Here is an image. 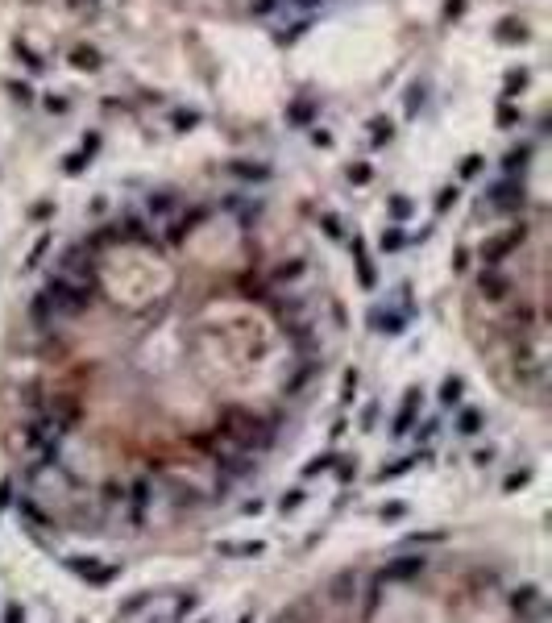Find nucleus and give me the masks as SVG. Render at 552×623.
<instances>
[{
  "label": "nucleus",
  "instance_id": "f257e3e1",
  "mask_svg": "<svg viewBox=\"0 0 552 623\" xmlns=\"http://www.w3.org/2000/svg\"><path fill=\"white\" fill-rule=\"evenodd\" d=\"M220 432H224L237 449H245V453H262L266 445L274 441V428L266 424L262 416H254V411H245V408L224 411V416H220Z\"/></svg>",
  "mask_w": 552,
  "mask_h": 623
},
{
  "label": "nucleus",
  "instance_id": "f03ea898",
  "mask_svg": "<svg viewBox=\"0 0 552 623\" xmlns=\"http://www.w3.org/2000/svg\"><path fill=\"white\" fill-rule=\"evenodd\" d=\"M42 299H46V308L54 316H71V312L92 308V287L83 279H71V274H50Z\"/></svg>",
  "mask_w": 552,
  "mask_h": 623
},
{
  "label": "nucleus",
  "instance_id": "7ed1b4c3",
  "mask_svg": "<svg viewBox=\"0 0 552 623\" xmlns=\"http://www.w3.org/2000/svg\"><path fill=\"white\" fill-rule=\"evenodd\" d=\"M524 237H528V229H524V225H511L506 233H499V237H490L486 245H481V262H486V266H499Z\"/></svg>",
  "mask_w": 552,
  "mask_h": 623
},
{
  "label": "nucleus",
  "instance_id": "20e7f679",
  "mask_svg": "<svg viewBox=\"0 0 552 623\" xmlns=\"http://www.w3.org/2000/svg\"><path fill=\"white\" fill-rule=\"evenodd\" d=\"M428 570V557L420 552V557H399V561H390L382 574H378V582H407V577L415 574H424Z\"/></svg>",
  "mask_w": 552,
  "mask_h": 623
},
{
  "label": "nucleus",
  "instance_id": "39448f33",
  "mask_svg": "<svg viewBox=\"0 0 552 623\" xmlns=\"http://www.w3.org/2000/svg\"><path fill=\"white\" fill-rule=\"evenodd\" d=\"M125 499H129V507H133V524L142 527L145 524V507H150V499H154V482H133L129 490H125Z\"/></svg>",
  "mask_w": 552,
  "mask_h": 623
},
{
  "label": "nucleus",
  "instance_id": "423d86ee",
  "mask_svg": "<svg viewBox=\"0 0 552 623\" xmlns=\"http://www.w3.org/2000/svg\"><path fill=\"white\" fill-rule=\"evenodd\" d=\"M266 545L262 540H217V557H237V561H249V557H262Z\"/></svg>",
  "mask_w": 552,
  "mask_h": 623
},
{
  "label": "nucleus",
  "instance_id": "0eeeda50",
  "mask_svg": "<svg viewBox=\"0 0 552 623\" xmlns=\"http://www.w3.org/2000/svg\"><path fill=\"white\" fill-rule=\"evenodd\" d=\"M511 611H515V615H536V611H540V586H536V582L519 586V590L511 594Z\"/></svg>",
  "mask_w": 552,
  "mask_h": 623
},
{
  "label": "nucleus",
  "instance_id": "6e6552de",
  "mask_svg": "<svg viewBox=\"0 0 552 623\" xmlns=\"http://www.w3.org/2000/svg\"><path fill=\"white\" fill-rule=\"evenodd\" d=\"M415 411H420V391H411L407 399H403V408H399V416H395L390 432H395V436H407L411 424H415Z\"/></svg>",
  "mask_w": 552,
  "mask_h": 623
},
{
  "label": "nucleus",
  "instance_id": "1a4fd4ad",
  "mask_svg": "<svg viewBox=\"0 0 552 623\" xmlns=\"http://www.w3.org/2000/svg\"><path fill=\"white\" fill-rule=\"evenodd\" d=\"M478 291L486 295V299H503L506 291H511V279H506V274H499V270H481Z\"/></svg>",
  "mask_w": 552,
  "mask_h": 623
},
{
  "label": "nucleus",
  "instance_id": "9d476101",
  "mask_svg": "<svg viewBox=\"0 0 552 623\" xmlns=\"http://www.w3.org/2000/svg\"><path fill=\"white\" fill-rule=\"evenodd\" d=\"M349 249H353V262H358V279H361V287L370 291V287H374V266H370V254H365V241L353 237V241H349Z\"/></svg>",
  "mask_w": 552,
  "mask_h": 623
},
{
  "label": "nucleus",
  "instance_id": "9b49d317",
  "mask_svg": "<svg viewBox=\"0 0 552 623\" xmlns=\"http://www.w3.org/2000/svg\"><path fill=\"white\" fill-rule=\"evenodd\" d=\"M490 204H494V208H515V204H524V187H515V183H499V187L490 192Z\"/></svg>",
  "mask_w": 552,
  "mask_h": 623
},
{
  "label": "nucleus",
  "instance_id": "f8f14e48",
  "mask_svg": "<svg viewBox=\"0 0 552 623\" xmlns=\"http://www.w3.org/2000/svg\"><path fill=\"white\" fill-rule=\"evenodd\" d=\"M370 324H374L378 333H390V336L403 333V316H399V312H374V316H370Z\"/></svg>",
  "mask_w": 552,
  "mask_h": 623
},
{
  "label": "nucleus",
  "instance_id": "ddd939ff",
  "mask_svg": "<svg viewBox=\"0 0 552 623\" xmlns=\"http://www.w3.org/2000/svg\"><path fill=\"white\" fill-rule=\"evenodd\" d=\"M420 457H428V453H411V457H399V461H390V465H382L378 474H374V482H386V478H399V474H407L411 465L420 461Z\"/></svg>",
  "mask_w": 552,
  "mask_h": 623
},
{
  "label": "nucleus",
  "instance_id": "4468645a",
  "mask_svg": "<svg viewBox=\"0 0 552 623\" xmlns=\"http://www.w3.org/2000/svg\"><path fill=\"white\" fill-rule=\"evenodd\" d=\"M461 395H465V383H461L457 374H449V379L440 383V403H444V408H453V403H461Z\"/></svg>",
  "mask_w": 552,
  "mask_h": 623
},
{
  "label": "nucleus",
  "instance_id": "2eb2a0df",
  "mask_svg": "<svg viewBox=\"0 0 552 623\" xmlns=\"http://www.w3.org/2000/svg\"><path fill=\"white\" fill-rule=\"evenodd\" d=\"M481 428V411L478 408H465L461 416H457V432H465V436H474V432Z\"/></svg>",
  "mask_w": 552,
  "mask_h": 623
},
{
  "label": "nucleus",
  "instance_id": "dca6fc26",
  "mask_svg": "<svg viewBox=\"0 0 552 623\" xmlns=\"http://www.w3.org/2000/svg\"><path fill=\"white\" fill-rule=\"evenodd\" d=\"M71 63L79 67V71H96V67H100V54H96L92 46H79V50L71 54Z\"/></svg>",
  "mask_w": 552,
  "mask_h": 623
},
{
  "label": "nucleus",
  "instance_id": "f3484780",
  "mask_svg": "<svg viewBox=\"0 0 552 623\" xmlns=\"http://www.w3.org/2000/svg\"><path fill=\"white\" fill-rule=\"evenodd\" d=\"M17 515H21V520H29V527H50L46 515H42L38 507L29 503V499H17Z\"/></svg>",
  "mask_w": 552,
  "mask_h": 623
},
{
  "label": "nucleus",
  "instance_id": "a211bd4d",
  "mask_svg": "<svg viewBox=\"0 0 552 623\" xmlns=\"http://www.w3.org/2000/svg\"><path fill=\"white\" fill-rule=\"evenodd\" d=\"M457 200H461V187L457 183H449V187H440V195H436V212H449Z\"/></svg>",
  "mask_w": 552,
  "mask_h": 623
},
{
  "label": "nucleus",
  "instance_id": "6ab92c4d",
  "mask_svg": "<svg viewBox=\"0 0 552 623\" xmlns=\"http://www.w3.org/2000/svg\"><path fill=\"white\" fill-rule=\"evenodd\" d=\"M370 125H374V129H370V142H374V145L390 142V133H395V129H390V120H386V117H374Z\"/></svg>",
  "mask_w": 552,
  "mask_h": 623
},
{
  "label": "nucleus",
  "instance_id": "aec40b11",
  "mask_svg": "<svg viewBox=\"0 0 552 623\" xmlns=\"http://www.w3.org/2000/svg\"><path fill=\"white\" fill-rule=\"evenodd\" d=\"M528 38V29L519 21H503V29H499V42H524Z\"/></svg>",
  "mask_w": 552,
  "mask_h": 623
},
{
  "label": "nucleus",
  "instance_id": "412c9836",
  "mask_svg": "<svg viewBox=\"0 0 552 623\" xmlns=\"http://www.w3.org/2000/svg\"><path fill=\"white\" fill-rule=\"evenodd\" d=\"M170 208H175V195H170V192H158V195H150V212H154V216H167Z\"/></svg>",
  "mask_w": 552,
  "mask_h": 623
},
{
  "label": "nucleus",
  "instance_id": "4be33fe9",
  "mask_svg": "<svg viewBox=\"0 0 552 623\" xmlns=\"http://www.w3.org/2000/svg\"><path fill=\"white\" fill-rule=\"evenodd\" d=\"M524 88H528V71H511V75H506V92H503V96L511 100V96H519Z\"/></svg>",
  "mask_w": 552,
  "mask_h": 623
},
{
  "label": "nucleus",
  "instance_id": "5701e85b",
  "mask_svg": "<svg viewBox=\"0 0 552 623\" xmlns=\"http://www.w3.org/2000/svg\"><path fill=\"white\" fill-rule=\"evenodd\" d=\"M333 465H336V453H320L316 461H308V465H303V474L312 478V474H320V470H333Z\"/></svg>",
  "mask_w": 552,
  "mask_h": 623
},
{
  "label": "nucleus",
  "instance_id": "b1692460",
  "mask_svg": "<svg viewBox=\"0 0 552 623\" xmlns=\"http://www.w3.org/2000/svg\"><path fill=\"white\" fill-rule=\"evenodd\" d=\"M229 170H233V175H241V179H266V175H270L266 167H249V163H233Z\"/></svg>",
  "mask_w": 552,
  "mask_h": 623
},
{
  "label": "nucleus",
  "instance_id": "393cba45",
  "mask_svg": "<svg viewBox=\"0 0 552 623\" xmlns=\"http://www.w3.org/2000/svg\"><path fill=\"white\" fill-rule=\"evenodd\" d=\"M120 237H125V241H150V233L142 229V220H133V216H129V220H125V233H120Z\"/></svg>",
  "mask_w": 552,
  "mask_h": 623
},
{
  "label": "nucleus",
  "instance_id": "a878e982",
  "mask_svg": "<svg viewBox=\"0 0 552 623\" xmlns=\"http://www.w3.org/2000/svg\"><path fill=\"white\" fill-rule=\"evenodd\" d=\"M403 241H407V237H403V229L390 225V229L382 233V249H403Z\"/></svg>",
  "mask_w": 552,
  "mask_h": 623
},
{
  "label": "nucleus",
  "instance_id": "bb28decb",
  "mask_svg": "<svg viewBox=\"0 0 552 623\" xmlns=\"http://www.w3.org/2000/svg\"><path fill=\"white\" fill-rule=\"evenodd\" d=\"M528 482H531V470H515V474L503 482V490H511V495H515V490H519V486H528Z\"/></svg>",
  "mask_w": 552,
  "mask_h": 623
},
{
  "label": "nucleus",
  "instance_id": "cd10ccee",
  "mask_svg": "<svg viewBox=\"0 0 552 623\" xmlns=\"http://www.w3.org/2000/svg\"><path fill=\"white\" fill-rule=\"evenodd\" d=\"M390 216H395V220H407V216H411V200L395 195V200H390Z\"/></svg>",
  "mask_w": 552,
  "mask_h": 623
},
{
  "label": "nucleus",
  "instance_id": "c85d7f7f",
  "mask_svg": "<svg viewBox=\"0 0 552 623\" xmlns=\"http://www.w3.org/2000/svg\"><path fill=\"white\" fill-rule=\"evenodd\" d=\"M303 499H308V495H303V490H291V495H283V499H278V511H283V515H287V511H295V507L303 503Z\"/></svg>",
  "mask_w": 552,
  "mask_h": 623
},
{
  "label": "nucleus",
  "instance_id": "c756f323",
  "mask_svg": "<svg viewBox=\"0 0 552 623\" xmlns=\"http://www.w3.org/2000/svg\"><path fill=\"white\" fill-rule=\"evenodd\" d=\"M403 515H407V503H386L382 511H378V520H382V524H386V520H403Z\"/></svg>",
  "mask_w": 552,
  "mask_h": 623
},
{
  "label": "nucleus",
  "instance_id": "7c9ffc66",
  "mask_svg": "<svg viewBox=\"0 0 552 623\" xmlns=\"http://www.w3.org/2000/svg\"><path fill=\"white\" fill-rule=\"evenodd\" d=\"M113 577H117V565H100V570H96L92 577H88V582H92V586H108Z\"/></svg>",
  "mask_w": 552,
  "mask_h": 623
},
{
  "label": "nucleus",
  "instance_id": "2f4dec72",
  "mask_svg": "<svg viewBox=\"0 0 552 623\" xmlns=\"http://www.w3.org/2000/svg\"><path fill=\"white\" fill-rule=\"evenodd\" d=\"M46 245H50V237H38V245L29 249V258H25V266H29V270H33V266L42 262V254H46Z\"/></svg>",
  "mask_w": 552,
  "mask_h": 623
},
{
  "label": "nucleus",
  "instance_id": "473e14b6",
  "mask_svg": "<svg viewBox=\"0 0 552 623\" xmlns=\"http://www.w3.org/2000/svg\"><path fill=\"white\" fill-rule=\"evenodd\" d=\"M524 163H528V145H519V150H511V154H506V163H503V167H506V170H515V167H524Z\"/></svg>",
  "mask_w": 552,
  "mask_h": 623
},
{
  "label": "nucleus",
  "instance_id": "72a5a7b5",
  "mask_svg": "<svg viewBox=\"0 0 552 623\" xmlns=\"http://www.w3.org/2000/svg\"><path fill=\"white\" fill-rule=\"evenodd\" d=\"M358 383H361V374H358V370H345V383H340L345 391H340V395H345V399H353V391H358Z\"/></svg>",
  "mask_w": 552,
  "mask_h": 623
},
{
  "label": "nucleus",
  "instance_id": "f704fd0d",
  "mask_svg": "<svg viewBox=\"0 0 552 623\" xmlns=\"http://www.w3.org/2000/svg\"><path fill=\"white\" fill-rule=\"evenodd\" d=\"M478 170H481V154H469V158L461 163V175H465V179H474Z\"/></svg>",
  "mask_w": 552,
  "mask_h": 623
},
{
  "label": "nucleus",
  "instance_id": "c9c22d12",
  "mask_svg": "<svg viewBox=\"0 0 552 623\" xmlns=\"http://www.w3.org/2000/svg\"><path fill=\"white\" fill-rule=\"evenodd\" d=\"M83 167H88V154L79 150V154H71V158H67V167H63V170H67V175H79Z\"/></svg>",
  "mask_w": 552,
  "mask_h": 623
},
{
  "label": "nucleus",
  "instance_id": "e433bc0d",
  "mask_svg": "<svg viewBox=\"0 0 552 623\" xmlns=\"http://www.w3.org/2000/svg\"><path fill=\"white\" fill-rule=\"evenodd\" d=\"M195 607H199V599H195V594H179V602H175V611H179V615H187V611H195Z\"/></svg>",
  "mask_w": 552,
  "mask_h": 623
},
{
  "label": "nucleus",
  "instance_id": "4c0bfd02",
  "mask_svg": "<svg viewBox=\"0 0 552 623\" xmlns=\"http://www.w3.org/2000/svg\"><path fill=\"white\" fill-rule=\"evenodd\" d=\"M320 225H324V233H328V237H340V220H336L333 212L324 216V220H320Z\"/></svg>",
  "mask_w": 552,
  "mask_h": 623
},
{
  "label": "nucleus",
  "instance_id": "58836bf2",
  "mask_svg": "<svg viewBox=\"0 0 552 623\" xmlns=\"http://www.w3.org/2000/svg\"><path fill=\"white\" fill-rule=\"evenodd\" d=\"M195 120H199V113H175V125H179V129H192Z\"/></svg>",
  "mask_w": 552,
  "mask_h": 623
},
{
  "label": "nucleus",
  "instance_id": "ea45409f",
  "mask_svg": "<svg viewBox=\"0 0 552 623\" xmlns=\"http://www.w3.org/2000/svg\"><path fill=\"white\" fill-rule=\"evenodd\" d=\"M17 54H21V58H25V63H29V67H33V71H42V58H38V54H33V50L17 46Z\"/></svg>",
  "mask_w": 552,
  "mask_h": 623
},
{
  "label": "nucleus",
  "instance_id": "a19ab883",
  "mask_svg": "<svg viewBox=\"0 0 552 623\" xmlns=\"http://www.w3.org/2000/svg\"><path fill=\"white\" fill-rule=\"evenodd\" d=\"M499 120H503V129H511V125L519 120V113H515V108H506V104H503V108H499Z\"/></svg>",
  "mask_w": 552,
  "mask_h": 623
},
{
  "label": "nucleus",
  "instance_id": "79ce46f5",
  "mask_svg": "<svg viewBox=\"0 0 552 623\" xmlns=\"http://www.w3.org/2000/svg\"><path fill=\"white\" fill-rule=\"evenodd\" d=\"M9 503H13V482L4 478L0 482V507H9Z\"/></svg>",
  "mask_w": 552,
  "mask_h": 623
},
{
  "label": "nucleus",
  "instance_id": "37998d69",
  "mask_svg": "<svg viewBox=\"0 0 552 623\" xmlns=\"http://www.w3.org/2000/svg\"><path fill=\"white\" fill-rule=\"evenodd\" d=\"M349 179H353V183H365V179H370V167H349Z\"/></svg>",
  "mask_w": 552,
  "mask_h": 623
},
{
  "label": "nucleus",
  "instance_id": "c03bdc74",
  "mask_svg": "<svg viewBox=\"0 0 552 623\" xmlns=\"http://www.w3.org/2000/svg\"><path fill=\"white\" fill-rule=\"evenodd\" d=\"M474 461H478V465H490V461H494V449H490V445H486V449H478V453H474Z\"/></svg>",
  "mask_w": 552,
  "mask_h": 623
},
{
  "label": "nucleus",
  "instance_id": "a18cd8bd",
  "mask_svg": "<svg viewBox=\"0 0 552 623\" xmlns=\"http://www.w3.org/2000/svg\"><path fill=\"white\" fill-rule=\"evenodd\" d=\"M420 436L428 441V436H436V420H424V428H420Z\"/></svg>",
  "mask_w": 552,
  "mask_h": 623
},
{
  "label": "nucleus",
  "instance_id": "49530a36",
  "mask_svg": "<svg viewBox=\"0 0 552 623\" xmlns=\"http://www.w3.org/2000/svg\"><path fill=\"white\" fill-rule=\"evenodd\" d=\"M254 9H258V13H270V9H274V0H254Z\"/></svg>",
  "mask_w": 552,
  "mask_h": 623
},
{
  "label": "nucleus",
  "instance_id": "de8ad7c7",
  "mask_svg": "<svg viewBox=\"0 0 552 623\" xmlns=\"http://www.w3.org/2000/svg\"><path fill=\"white\" fill-rule=\"evenodd\" d=\"M237 623H254V615H249V611H245V615H241V619Z\"/></svg>",
  "mask_w": 552,
  "mask_h": 623
},
{
  "label": "nucleus",
  "instance_id": "09e8293b",
  "mask_svg": "<svg viewBox=\"0 0 552 623\" xmlns=\"http://www.w3.org/2000/svg\"><path fill=\"white\" fill-rule=\"evenodd\" d=\"M195 623H212V619H195Z\"/></svg>",
  "mask_w": 552,
  "mask_h": 623
}]
</instances>
